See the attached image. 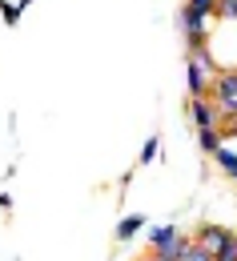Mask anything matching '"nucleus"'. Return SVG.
Listing matches in <instances>:
<instances>
[{"label": "nucleus", "mask_w": 237, "mask_h": 261, "mask_svg": "<svg viewBox=\"0 0 237 261\" xmlns=\"http://www.w3.org/2000/svg\"><path fill=\"white\" fill-rule=\"evenodd\" d=\"M217 72H221L217 61H213L205 48H193V57H189V89H193V97H209Z\"/></svg>", "instance_id": "1"}, {"label": "nucleus", "mask_w": 237, "mask_h": 261, "mask_svg": "<svg viewBox=\"0 0 237 261\" xmlns=\"http://www.w3.org/2000/svg\"><path fill=\"white\" fill-rule=\"evenodd\" d=\"M189 241H193L201 253H209V257H213V253H217V249L229 241V229H221V225H201L193 237H189Z\"/></svg>", "instance_id": "2"}, {"label": "nucleus", "mask_w": 237, "mask_h": 261, "mask_svg": "<svg viewBox=\"0 0 237 261\" xmlns=\"http://www.w3.org/2000/svg\"><path fill=\"white\" fill-rule=\"evenodd\" d=\"M189 113H193L197 129H217V125H221V113H217V105L209 97H193L189 100Z\"/></svg>", "instance_id": "3"}, {"label": "nucleus", "mask_w": 237, "mask_h": 261, "mask_svg": "<svg viewBox=\"0 0 237 261\" xmlns=\"http://www.w3.org/2000/svg\"><path fill=\"white\" fill-rule=\"evenodd\" d=\"M189 245H193V241H189L185 233H173L165 245H157V249H153V261H181L185 253H189Z\"/></svg>", "instance_id": "4"}, {"label": "nucleus", "mask_w": 237, "mask_h": 261, "mask_svg": "<svg viewBox=\"0 0 237 261\" xmlns=\"http://www.w3.org/2000/svg\"><path fill=\"white\" fill-rule=\"evenodd\" d=\"M213 16H217V20H233V24H237V0H217V4H213Z\"/></svg>", "instance_id": "5"}, {"label": "nucleus", "mask_w": 237, "mask_h": 261, "mask_svg": "<svg viewBox=\"0 0 237 261\" xmlns=\"http://www.w3.org/2000/svg\"><path fill=\"white\" fill-rule=\"evenodd\" d=\"M213 261H237V233H229V241L213 253Z\"/></svg>", "instance_id": "6"}, {"label": "nucleus", "mask_w": 237, "mask_h": 261, "mask_svg": "<svg viewBox=\"0 0 237 261\" xmlns=\"http://www.w3.org/2000/svg\"><path fill=\"white\" fill-rule=\"evenodd\" d=\"M201 149L205 153H217V149H221V133L217 129H201Z\"/></svg>", "instance_id": "7"}, {"label": "nucleus", "mask_w": 237, "mask_h": 261, "mask_svg": "<svg viewBox=\"0 0 237 261\" xmlns=\"http://www.w3.org/2000/svg\"><path fill=\"white\" fill-rule=\"evenodd\" d=\"M213 4H217V0H189L185 8H189V12H197V16H213Z\"/></svg>", "instance_id": "8"}, {"label": "nucleus", "mask_w": 237, "mask_h": 261, "mask_svg": "<svg viewBox=\"0 0 237 261\" xmlns=\"http://www.w3.org/2000/svg\"><path fill=\"white\" fill-rule=\"evenodd\" d=\"M217 133H221V137H237V117H221Z\"/></svg>", "instance_id": "9"}, {"label": "nucleus", "mask_w": 237, "mask_h": 261, "mask_svg": "<svg viewBox=\"0 0 237 261\" xmlns=\"http://www.w3.org/2000/svg\"><path fill=\"white\" fill-rule=\"evenodd\" d=\"M137 229H141V217H125L121 221V237H133Z\"/></svg>", "instance_id": "10"}, {"label": "nucleus", "mask_w": 237, "mask_h": 261, "mask_svg": "<svg viewBox=\"0 0 237 261\" xmlns=\"http://www.w3.org/2000/svg\"><path fill=\"white\" fill-rule=\"evenodd\" d=\"M217 161H221V165H225V169H229V173L237 177V157H233V153H225V149H217Z\"/></svg>", "instance_id": "11"}, {"label": "nucleus", "mask_w": 237, "mask_h": 261, "mask_svg": "<svg viewBox=\"0 0 237 261\" xmlns=\"http://www.w3.org/2000/svg\"><path fill=\"white\" fill-rule=\"evenodd\" d=\"M181 261H213V257H209V253H201L197 245H189V253H185V257H181Z\"/></svg>", "instance_id": "12"}, {"label": "nucleus", "mask_w": 237, "mask_h": 261, "mask_svg": "<svg viewBox=\"0 0 237 261\" xmlns=\"http://www.w3.org/2000/svg\"><path fill=\"white\" fill-rule=\"evenodd\" d=\"M153 153H157V141H149V145L141 149V161H153Z\"/></svg>", "instance_id": "13"}]
</instances>
